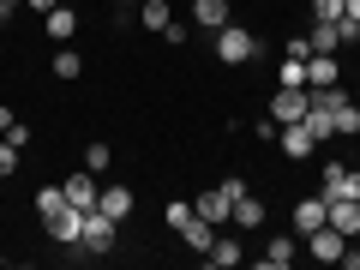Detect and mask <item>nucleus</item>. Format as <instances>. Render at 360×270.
I'll return each instance as SVG.
<instances>
[{
  "label": "nucleus",
  "mask_w": 360,
  "mask_h": 270,
  "mask_svg": "<svg viewBox=\"0 0 360 270\" xmlns=\"http://www.w3.org/2000/svg\"><path fill=\"white\" fill-rule=\"evenodd\" d=\"M60 198H66L60 186H42V193H37V217H42V210H54V205H60Z\"/></svg>",
  "instance_id": "cd10ccee"
},
{
  "label": "nucleus",
  "mask_w": 360,
  "mask_h": 270,
  "mask_svg": "<svg viewBox=\"0 0 360 270\" xmlns=\"http://www.w3.org/2000/svg\"><path fill=\"white\" fill-rule=\"evenodd\" d=\"M312 13L319 18H342V0H312Z\"/></svg>",
  "instance_id": "c756f323"
},
{
  "label": "nucleus",
  "mask_w": 360,
  "mask_h": 270,
  "mask_svg": "<svg viewBox=\"0 0 360 270\" xmlns=\"http://www.w3.org/2000/svg\"><path fill=\"white\" fill-rule=\"evenodd\" d=\"M193 210H198L205 222H217V229H222L234 205H229V193H222V186H210V193H198V198H193Z\"/></svg>",
  "instance_id": "f8f14e48"
},
{
  "label": "nucleus",
  "mask_w": 360,
  "mask_h": 270,
  "mask_svg": "<svg viewBox=\"0 0 360 270\" xmlns=\"http://www.w3.org/2000/svg\"><path fill=\"white\" fill-rule=\"evenodd\" d=\"M193 217H198V210H193V198H174V205L162 210V222H168V229H174V234L186 229V222H193Z\"/></svg>",
  "instance_id": "4be33fe9"
},
{
  "label": "nucleus",
  "mask_w": 360,
  "mask_h": 270,
  "mask_svg": "<svg viewBox=\"0 0 360 270\" xmlns=\"http://www.w3.org/2000/svg\"><path fill=\"white\" fill-rule=\"evenodd\" d=\"M205 264H217V270H234V264H240V240L217 229V240L205 246Z\"/></svg>",
  "instance_id": "ddd939ff"
},
{
  "label": "nucleus",
  "mask_w": 360,
  "mask_h": 270,
  "mask_svg": "<svg viewBox=\"0 0 360 270\" xmlns=\"http://www.w3.org/2000/svg\"><path fill=\"white\" fill-rule=\"evenodd\" d=\"M342 264H348V270H360V252H342Z\"/></svg>",
  "instance_id": "f704fd0d"
},
{
  "label": "nucleus",
  "mask_w": 360,
  "mask_h": 270,
  "mask_svg": "<svg viewBox=\"0 0 360 270\" xmlns=\"http://www.w3.org/2000/svg\"><path fill=\"white\" fill-rule=\"evenodd\" d=\"M336 78H342V66H336V54H312V60H307V90H330Z\"/></svg>",
  "instance_id": "9b49d317"
},
{
  "label": "nucleus",
  "mask_w": 360,
  "mask_h": 270,
  "mask_svg": "<svg viewBox=\"0 0 360 270\" xmlns=\"http://www.w3.org/2000/svg\"><path fill=\"white\" fill-rule=\"evenodd\" d=\"M180 240H186V246H198V252H205V246L217 240V222H205V217H193V222H186V229H180Z\"/></svg>",
  "instance_id": "aec40b11"
},
{
  "label": "nucleus",
  "mask_w": 360,
  "mask_h": 270,
  "mask_svg": "<svg viewBox=\"0 0 360 270\" xmlns=\"http://www.w3.org/2000/svg\"><path fill=\"white\" fill-rule=\"evenodd\" d=\"M42 25H49L54 42H72V30H78V6H72V0H60V6H49V18H42Z\"/></svg>",
  "instance_id": "9d476101"
},
{
  "label": "nucleus",
  "mask_w": 360,
  "mask_h": 270,
  "mask_svg": "<svg viewBox=\"0 0 360 270\" xmlns=\"http://www.w3.org/2000/svg\"><path fill=\"white\" fill-rule=\"evenodd\" d=\"M13 6H25V0H0V18H13Z\"/></svg>",
  "instance_id": "72a5a7b5"
},
{
  "label": "nucleus",
  "mask_w": 360,
  "mask_h": 270,
  "mask_svg": "<svg viewBox=\"0 0 360 270\" xmlns=\"http://www.w3.org/2000/svg\"><path fill=\"white\" fill-rule=\"evenodd\" d=\"M307 108H312V96H307V90L276 84V96H270V120H276V127H295V120H307Z\"/></svg>",
  "instance_id": "20e7f679"
},
{
  "label": "nucleus",
  "mask_w": 360,
  "mask_h": 270,
  "mask_svg": "<svg viewBox=\"0 0 360 270\" xmlns=\"http://www.w3.org/2000/svg\"><path fill=\"white\" fill-rule=\"evenodd\" d=\"M283 54H288V60H312V42H307V37H288Z\"/></svg>",
  "instance_id": "bb28decb"
},
{
  "label": "nucleus",
  "mask_w": 360,
  "mask_h": 270,
  "mask_svg": "<svg viewBox=\"0 0 360 270\" xmlns=\"http://www.w3.org/2000/svg\"><path fill=\"white\" fill-rule=\"evenodd\" d=\"M324 222L354 240V234H360V198H330V217H324Z\"/></svg>",
  "instance_id": "4468645a"
},
{
  "label": "nucleus",
  "mask_w": 360,
  "mask_h": 270,
  "mask_svg": "<svg viewBox=\"0 0 360 270\" xmlns=\"http://www.w3.org/2000/svg\"><path fill=\"white\" fill-rule=\"evenodd\" d=\"M324 217H330V198H324V193L300 198V205H295V234H300V240H307L312 229H324Z\"/></svg>",
  "instance_id": "6e6552de"
},
{
  "label": "nucleus",
  "mask_w": 360,
  "mask_h": 270,
  "mask_svg": "<svg viewBox=\"0 0 360 270\" xmlns=\"http://www.w3.org/2000/svg\"><path fill=\"white\" fill-rule=\"evenodd\" d=\"M276 84H295V90H307V60H283V66H276Z\"/></svg>",
  "instance_id": "5701e85b"
},
{
  "label": "nucleus",
  "mask_w": 360,
  "mask_h": 270,
  "mask_svg": "<svg viewBox=\"0 0 360 270\" xmlns=\"http://www.w3.org/2000/svg\"><path fill=\"white\" fill-rule=\"evenodd\" d=\"M18 127V120H13V108H0V132H13Z\"/></svg>",
  "instance_id": "473e14b6"
},
{
  "label": "nucleus",
  "mask_w": 360,
  "mask_h": 270,
  "mask_svg": "<svg viewBox=\"0 0 360 270\" xmlns=\"http://www.w3.org/2000/svg\"><path fill=\"white\" fill-rule=\"evenodd\" d=\"M324 198H360V168H348V162H324V186H319Z\"/></svg>",
  "instance_id": "423d86ee"
},
{
  "label": "nucleus",
  "mask_w": 360,
  "mask_h": 270,
  "mask_svg": "<svg viewBox=\"0 0 360 270\" xmlns=\"http://www.w3.org/2000/svg\"><path fill=\"white\" fill-rule=\"evenodd\" d=\"M342 18H354V25H360V0H342Z\"/></svg>",
  "instance_id": "7c9ffc66"
},
{
  "label": "nucleus",
  "mask_w": 360,
  "mask_h": 270,
  "mask_svg": "<svg viewBox=\"0 0 360 270\" xmlns=\"http://www.w3.org/2000/svg\"><path fill=\"white\" fill-rule=\"evenodd\" d=\"M307 252L319 258V264H342V252H348V234L324 222V229H312V234H307Z\"/></svg>",
  "instance_id": "39448f33"
},
{
  "label": "nucleus",
  "mask_w": 360,
  "mask_h": 270,
  "mask_svg": "<svg viewBox=\"0 0 360 270\" xmlns=\"http://www.w3.org/2000/svg\"><path fill=\"white\" fill-rule=\"evenodd\" d=\"M229 222H234V229H264V205H258L252 193H246V198H234V210H229Z\"/></svg>",
  "instance_id": "a211bd4d"
},
{
  "label": "nucleus",
  "mask_w": 360,
  "mask_h": 270,
  "mask_svg": "<svg viewBox=\"0 0 360 270\" xmlns=\"http://www.w3.org/2000/svg\"><path fill=\"white\" fill-rule=\"evenodd\" d=\"M139 18H144V30L162 37V30L174 25V6H168V0H139Z\"/></svg>",
  "instance_id": "f3484780"
},
{
  "label": "nucleus",
  "mask_w": 360,
  "mask_h": 270,
  "mask_svg": "<svg viewBox=\"0 0 360 270\" xmlns=\"http://www.w3.org/2000/svg\"><path fill=\"white\" fill-rule=\"evenodd\" d=\"M354 132H360V108L348 96V103H336V139H354Z\"/></svg>",
  "instance_id": "412c9836"
},
{
  "label": "nucleus",
  "mask_w": 360,
  "mask_h": 270,
  "mask_svg": "<svg viewBox=\"0 0 360 270\" xmlns=\"http://www.w3.org/2000/svg\"><path fill=\"white\" fill-rule=\"evenodd\" d=\"M354 96H360V84H354Z\"/></svg>",
  "instance_id": "c9c22d12"
},
{
  "label": "nucleus",
  "mask_w": 360,
  "mask_h": 270,
  "mask_svg": "<svg viewBox=\"0 0 360 270\" xmlns=\"http://www.w3.org/2000/svg\"><path fill=\"white\" fill-rule=\"evenodd\" d=\"M115 234H120L115 217H103V210H84V229H78V246H84V252H115Z\"/></svg>",
  "instance_id": "7ed1b4c3"
},
{
  "label": "nucleus",
  "mask_w": 360,
  "mask_h": 270,
  "mask_svg": "<svg viewBox=\"0 0 360 270\" xmlns=\"http://www.w3.org/2000/svg\"><path fill=\"white\" fill-rule=\"evenodd\" d=\"M96 210H103V217H115V222H127V217H132V193H127V186H103Z\"/></svg>",
  "instance_id": "dca6fc26"
},
{
  "label": "nucleus",
  "mask_w": 360,
  "mask_h": 270,
  "mask_svg": "<svg viewBox=\"0 0 360 270\" xmlns=\"http://www.w3.org/2000/svg\"><path fill=\"white\" fill-rule=\"evenodd\" d=\"M60 193H66V205H78V210H96L103 186H96V174H90V168H78V174H66V180H60Z\"/></svg>",
  "instance_id": "0eeeda50"
},
{
  "label": "nucleus",
  "mask_w": 360,
  "mask_h": 270,
  "mask_svg": "<svg viewBox=\"0 0 360 270\" xmlns=\"http://www.w3.org/2000/svg\"><path fill=\"white\" fill-rule=\"evenodd\" d=\"M78 72H84V60H78L72 49H60V54H54V78H78Z\"/></svg>",
  "instance_id": "393cba45"
},
{
  "label": "nucleus",
  "mask_w": 360,
  "mask_h": 270,
  "mask_svg": "<svg viewBox=\"0 0 360 270\" xmlns=\"http://www.w3.org/2000/svg\"><path fill=\"white\" fill-rule=\"evenodd\" d=\"M276 144H283V156H319V139H312L307 120H295V127L276 132Z\"/></svg>",
  "instance_id": "1a4fd4ad"
},
{
  "label": "nucleus",
  "mask_w": 360,
  "mask_h": 270,
  "mask_svg": "<svg viewBox=\"0 0 360 270\" xmlns=\"http://www.w3.org/2000/svg\"><path fill=\"white\" fill-rule=\"evenodd\" d=\"M25 6L30 13H49V6H60V0H25Z\"/></svg>",
  "instance_id": "2f4dec72"
},
{
  "label": "nucleus",
  "mask_w": 360,
  "mask_h": 270,
  "mask_svg": "<svg viewBox=\"0 0 360 270\" xmlns=\"http://www.w3.org/2000/svg\"><path fill=\"white\" fill-rule=\"evenodd\" d=\"M72 6H78V0H72Z\"/></svg>",
  "instance_id": "e433bc0d"
},
{
  "label": "nucleus",
  "mask_w": 360,
  "mask_h": 270,
  "mask_svg": "<svg viewBox=\"0 0 360 270\" xmlns=\"http://www.w3.org/2000/svg\"><path fill=\"white\" fill-rule=\"evenodd\" d=\"M42 229H49V240H60V246H78V229H84V210L60 198L54 210H42Z\"/></svg>",
  "instance_id": "f03ea898"
},
{
  "label": "nucleus",
  "mask_w": 360,
  "mask_h": 270,
  "mask_svg": "<svg viewBox=\"0 0 360 270\" xmlns=\"http://www.w3.org/2000/svg\"><path fill=\"white\" fill-rule=\"evenodd\" d=\"M217 60H229V66L258 60V37H252L246 25H222V30H217Z\"/></svg>",
  "instance_id": "f257e3e1"
},
{
  "label": "nucleus",
  "mask_w": 360,
  "mask_h": 270,
  "mask_svg": "<svg viewBox=\"0 0 360 270\" xmlns=\"http://www.w3.org/2000/svg\"><path fill=\"white\" fill-rule=\"evenodd\" d=\"M217 186H222V193H229V205H234V198H246V180H240V174H229V180H217Z\"/></svg>",
  "instance_id": "c85d7f7f"
},
{
  "label": "nucleus",
  "mask_w": 360,
  "mask_h": 270,
  "mask_svg": "<svg viewBox=\"0 0 360 270\" xmlns=\"http://www.w3.org/2000/svg\"><path fill=\"white\" fill-rule=\"evenodd\" d=\"M193 25L217 37V30L229 25V0H193Z\"/></svg>",
  "instance_id": "2eb2a0df"
},
{
  "label": "nucleus",
  "mask_w": 360,
  "mask_h": 270,
  "mask_svg": "<svg viewBox=\"0 0 360 270\" xmlns=\"http://www.w3.org/2000/svg\"><path fill=\"white\" fill-rule=\"evenodd\" d=\"M295 258H300V246L288 240V234H276V240L264 246V270H288V264H295Z\"/></svg>",
  "instance_id": "6ab92c4d"
},
{
  "label": "nucleus",
  "mask_w": 360,
  "mask_h": 270,
  "mask_svg": "<svg viewBox=\"0 0 360 270\" xmlns=\"http://www.w3.org/2000/svg\"><path fill=\"white\" fill-rule=\"evenodd\" d=\"M108 162H115L108 144H90V150H84V168H90V174H108Z\"/></svg>",
  "instance_id": "b1692460"
},
{
  "label": "nucleus",
  "mask_w": 360,
  "mask_h": 270,
  "mask_svg": "<svg viewBox=\"0 0 360 270\" xmlns=\"http://www.w3.org/2000/svg\"><path fill=\"white\" fill-rule=\"evenodd\" d=\"M18 156H25V150H18L13 139H0V180H6V174H18Z\"/></svg>",
  "instance_id": "a878e982"
}]
</instances>
